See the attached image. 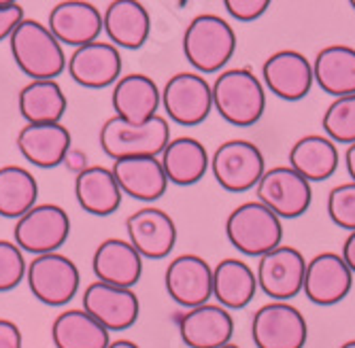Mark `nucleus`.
<instances>
[{
    "mask_svg": "<svg viewBox=\"0 0 355 348\" xmlns=\"http://www.w3.org/2000/svg\"><path fill=\"white\" fill-rule=\"evenodd\" d=\"M0 348H24L21 329L9 319H0Z\"/></svg>",
    "mask_w": 355,
    "mask_h": 348,
    "instance_id": "58836bf2",
    "label": "nucleus"
},
{
    "mask_svg": "<svg viewBox=\"0 0 355 348\" xmlns=\"http://www.w3.org/2000/svg\"><path fill=\"white\" fill-rule=\"evenodd\" d=\"M92 270L96 280L132 289L143 274V257L128 240L107 238L94 250Z\"/></svg>",
    "mask_w": 355,
    "mask_h": 348,
    "instance_id": "393cba45",
    "label": "nucleus"
},
{
    "mask_svg": "<svg viewBox=\"0 0 355 348\" xmlns=\"http://www.w3.org/2000/svg\"><path fill=\"white\" fill-rule=\"evenodd\" d=\"M83 308L62 310L51 323V342L55 348H107L111 338Z\"/></svg>",
    "mask_w": 355,
    "mask_h": 348,
    "instance_id": "cd10ccee",
    "label": "nucleus"
},
{
    "mask_svg": "<svg viewBox=\"0 0 355 348\" xmlns=\"http://www.w3.org/2000/svg\"><path fill=\"white\" fill-rule=\"evenodd\" d=\"M270 3L272 0H223V7L239 21H255L268 11Z\"/></svg>",
    "mask_w": 355,
    "mask_h": 348,
    "instance_id": "e433bc0d",
    "label": "nucleus"
},
{
    "mask_svg": "<svg viewBox=\"0 0 355 348\" xmlns=\"http://www.w3.org/2000/svg\"><path fill=\"white\" fill-rule=\"evenodd\" d=\"M324 132L332 143L353 145L355 143V93L336 98L324 113Z\"/></svg>",
    "mask_w": 355,
    "mask_h": 348,
    "instance_id": "72a5a7b5",
    "label": "nucleus"
},
{
    "mask_svg": "<svg viewBox=\"0 0 355 348\" xmlns=\"http://www.w3.org/2000/svg\"><path fill=\"white\" fill-rule=\"evenodd\" d=\"M328 214L340 230H355V183L334 187L328 196Z\"/></svg>",
    "mask_w": 355,
    "mask_h": 348,
    "instance_id": "c9c22d12",
    "label": "nucleus"
},
{
    "mask_svg": "<svg viewBox=\"0 0 355 348\" xmlns=\"http://www.w3.org/2000/svg\"><path fill=\"white\" fill-rule=\"evenodd\" d=\"M345 164H347L349 176H351L353 183H355V143L349 145V149H347V153H345Z\"/></svg>",
    "mask_w": 355,
    "mask_h": 348,
    "instance_id": "a19ab883",
    "label": "nucleus"
},
{
    "mask_svg": "<svg viewBox=\"0 0 355 348\" xmlns=\"http://www.w3.org/2000/svg\"><path fill=\"white\" fill-rule=\"evenodd\" d=\"M313 77L334 98L355 93V49L347 45L324 47L313 62Z\"/></svg>",
    "mask_w": 355,
    "mask_h": 348,
    "instance_id": "c85d7f7f",
    "label": "nucleus"
},
{
    "mask_svg": "<svg viewBox=\"0 0 355 348\" xmlns=\"http://www.w3.org/2000/svg\"><path fill=\"white\" fill-rule=\"evenodd\" d=\"M162 107L171 121L191 128L213 111V89L200 73H177L162 89Z\"/></svg>",
    "mask_w": 355,
    "mask_h": 348,
    "instance_id": "1a4fd4ad",
    "label": "nucleus"
},
{
    "mask_svg": "<svg viewBox=\"0 0 355 348\" xmlns=\"http://www.w3.org/2000/svg\"><path fill=\"white\" fill-rule=\"evenodd\" d=\"M159 162H162L168 183L179 187L196 185L211 168L207 147L191 136L171 138L164 151L159 153Z\"/></svg>",
    "mask_w": 355,
    "mask_h": 348,
    "instance_id": "a878e982",
    "label": "nucleus"
},
{
    "mask_svg": "<svg viewBox=\"0 0 355 348\" xmlns=\"http://www.w3.org/2000/svg\"><path fill=\"white\" fill-rule=\"evenodd\" d=\"M257 202L270 208L279 219H296L304 214L313 200L311 183L292 166H277L262 174L255 185Z\"/></svg>",
    "mask_w": 355,
    "mask_h": 348,
    "instance_id": "9b49d317",
    "label": "nucleus"
},
{
    "mask_svg": "<svg viewBox=\"0 0 355 348\" xmlns=\"http://www.w3.org/2000/svg\"><path fill=\"white\" fill-rule=\"evenodd\" d=\"M125 234L143 259H164L177 242L173 217L155 206H143L125 219Z\"/></svg>",
    "mask_w": 355,
    "mask_h": 348,
    "instance_id": "4468645a",
    "label": "nucleus"
},
{
    "mask_svg": "<svg viewBox=\"0 0 355 348\" xmlns=\"http://www.w3.org/2000/svg\"><path fill=\"white\" fill-rule=\"evenodd\" d=\"M213 89V109L228 123L236 128H249L257 123L266 109L264 85L249 68H228L223 71Z\"/></svg>",
    "mask_w": 355,
    "mask_h": 348,
    "instance_id": "7ed1b4c3",
    "label": "nucleus"
},
{
    "mask_svg": "<svg viewBox=\"0 0 355 348\" xmlns=\"http://www.w3.org/2000/svg\"><path fill=\"white\" fill-rule=\"evenodd\" d=\"M225 236L230 244L249 257H262L264 253L281 246V219L262 202H245L225 219Z\"/></svg>",
    "mask_w": 355,
    "mask_h": 348,
    "instance_id": "39448f33",
    "label": "nucleus"
},
{
    "mask_svg": "<svg viewBox=\"0 0 355 348\" xmlns=\"http://www.w3.org/2000/svg\"><path fill=\"white\" fill-rule=\"evenodd\" d=\"M71 236V217L58 204H35L15 221L13 242L32 255L55 253Z\"/></svg>",
    "mask_w": 355,
    "mask_h": 348,
    "instance_id": "0eeeda50",
    "label": "nucleus"
},
{
    "mask_svg": "<svg viewBox=\"0 0 355 348\" xmlns=\"http://www.w3.org/2000/svg\"><path fill=\"white\" fill-rule=\"evenodd\" d=\"M17 109L26 123H60L69 100L55 79H32L19 89Z\"/></svg>",
    "mask_w": 355,
    "mask_h": 348,
    "instance_id": "c756f323",
    "label": "nucleus"
},
{
    "mask_svg": "<svg viewBox=\"0 0 355 348\" xmlns=\"http://www.w3.org/2000/svg\"><path fill=\"white\" fill-rule=\"evenodd\" d=\"M26 268L24 250L11 240H0V293L13 291L26 278Z\"/></svg>",
    "mask_w": 355,
    "mask_h": 348,
    "instance_id": "f704fd0d",
    "label": "nucleus"
},
{
    "mask_svg": "<svg viewBox=\"0 0 355 348\" xmlns=\"http://www.w3.org/2000/svg\"><path fill=\"white\" fill-rule=\"evenodd\" d=\"M107 348H141L137 342H132V340H125V338H121V340H115V342H109V346Z\"/></svg>",
    "mask_w": 355,
    "mask_h": 348,
    "instance_id": "79ce46f5",
    "label": "nucleus"
},
{
    "mask_svg": "<svg viewBox=\"0 0 355 348\" xmlns=\"http://www.w3.org/2000/svg\"><path fill=\"white\" fill-rule=\"evenodd\" d=\"M349 5L353 7V11H355V0H349Z\"/></svg>",
    "mask_w": 355,
    "mask_h": 348,
    "instance_id": "49530a36",
    "label": "nucleus"
},
{
    "mask_svg": "<svg viewBox=\"0 0 355 348\" xmlns=\"http://www.w3.org/2000/svg\"><path fill=\"white\" fill-rule=\"evenodd\" d=\"M26 17L21 5H0V43L7 41L17 24Z\"/></svg>",
    "mask_w": 355,
    "mask_h": 348,
    "instance_id": "4c0bfd02",
    "label": "nucleus"
},
{
    "mask_svg": "<svg viewBox=\"0 0 355 348\" xmlns=\"http://www.w3.org/2000/svg\"><path fill=\"white\" fill-rule=\"evenodd\" d=\"M234 333V321L228 308L219 304H202L187 308L179 319V336L187 348H219Z\"/></svg>",
    "mask_w": 355,
    "mask_h": 348,
    "instance_id": "412c9836",
    "label": "nucleus"
},
{
    "mask_svg": "<svg viewBox=\"0 0 355 348\" xmlns=\"http://www.w3.org/2000/svg\"><path fill=\"white\" fill-rule=\"evenodd\" d=\"M257 291L255 272L243 259H221L213 268V297L228 310L245 308Z\"/></svg>",
    "mask_w": 355,
    "mask_h": 348,
    "instance_id": "7c9ffc66",
    "label": "nucleus"
},
{
    "mask_svg": "<svg viewBox=\"0 0 355 348\" xmlns=\"http://www.w3.org/2000/svg\"><path fill=\"white\" fill-rule=\"evenodd\" d=\"M289 166L309 183L326 181L338 168V149L328 136H302L289 151Z\"/></svg>",
    "mask_w": 355,
    "mask_h": 348,
    "instance_id": "2f4dec72",
    "label": "nucleus"
},
{
    "mask_svg": "<svg viewBox=\"0 0 355 348\" xmlns=\"http://www.w3.org/2000/svg\"><path fill=\"white\" fill-rule=\"evenodd\" d=\"M75 198L85 212L94 217H109L121 206L123 194L111 168L85 166L75 176Z\"/></svg>",
    "mask_w": 355,
    "mask_h": 348,
    "instance_id": "bb28decb",
    "label": "nucleus"
},
{
    "mask_svg": "<svg viewBox=\"0 0 355 348\" xmlns=\"http://www.w3.org/2000/svg\"><path fill=\"white\" fill-rule=\"evenodd\" d=\"M340 257L345 259L347 268L355 274V230L347 236L345 244H343V253H340Z\"/></svg>",
    "mask_w": 355,
    "mask_h": 348,
    "instance_id": "ea45409f",
    "label": "nucleus"
},
{
    "mask_svg": "<svg viewBox=\"0 0 355 348\" xmlns=\"http://www.w3.org/2000/svg\"><path fill=\"white\" fill-rule=\"evenodd\" d=\"M164 287L173 302L196 308L213 297V268L193 253L175 257L164 272Z\"/></svg>",
    "mask_w": 355,
    "mask_h": 348,
    "instance_id": "dca6fc26",
    "label": "nucleus"
},
{
    "mask_svg": "<svg viewBox=\"0 0 355 348\" xmlns=\"http://www.w3.org/2000/svg\"><path fill=\"white\" fill-rule=\"evenodd\" d=\"M353 284V272L338 253H319L304 270L302 291L317 306H334L343 302Z\"/></svg>",
    "mask_w": 355,
    "mask_h": 348,
    "instance_id": "a211bd4d",
    "label": "nucleus"
},
{
    "mask_svg": "<svg viewBox=\"0 0 355 348\" xmlns=\"http://www.w3.org/2000/svg\"><path fill=\"white\" fill-rule=\"evenodd\" d=\"M28 287L41 304L45 306H67L79 291L81 274L77 264L62 255L60 250L35 255L26 268Z\"/></svg>",
    "mask_w": 355,
    "mask_h": 348,
    "instance_id": "423d86ee",
    "label": "nucleus"
},
{
    "mask_svg": "<svg viewBox=\"0 0 355 348\" xmlns=\"http://www.w3.org/2000/svg\"><path fill=\"white\" fill-rule=\"evenodd\" d=\"M17 68L32 79H55L67 71L64 45L51 35L47 24L24 17L9 37Z\"/></svg>",
    "mask_w": 355,
    "mask_h": 348,
    "instance_id": "f257e3e1",
    "label": "nucleus"
},
{
    "mask_svg": "<svg viewBox=\"0 0 355 348\" xmlns=\"http://www.w3.org/2000/svg\"><path fill=\"white\" fill-rule=\"evenodd\" d=\"M39 198V183L30 170L9 164L0 166V217L19 219Z\"/></svg>",
    "mask_w": 355,
    "mask_h": 348,
    "instance_id": "473e14b6",
    "label": "nucleus"
},
{
    "mask_svg": "<svg viewBox=\"0 0 355 348\" xmlns=\"http://www.w3.org/2000/svg\"><path fill=\"white\" fill-rule=\"evenodd\" d=\"M51 35L67 47H81L103 35V13L87 0H62L47 17Z\"/></svg>",
    "mask_w": 355,
    "mask_h": 348,
    "instance_id": "aec40b11",
    "label": "nucleus"
},
{
    "mask_svg": "<svg viewBox=\"0 0 355 348\" xmlns=\"http://www.w3.org/2000/svg\"><path fill=\"white\" fill-rule=\"evenodd\" d=\"M121 53L113 43L96 39L81 47H75L67 59L71 79L87 89H103L115 85L121 77Z\"/></svg>",
    "mask_w": 355,
    "mask_h": 348,
    "instance_id": "2eb2a0df",
    "label": "nucleus"
},
{
    "mask_svg": "<svg viewBox=\"0 0 355 348\" xmlns=\"http://www.w3.org/2000/svg\"><path fill=\"white\" fill-rule=\"evenodd\" d=\"M103 33L117 49L137 51L151 35V15L141 0H111L103 13Z\"/></svg>",
    "mask_w": 355,
    "mask_h": 348,
    "instance_id": "4be33fe9",
    "label": "nucleus"
},
{
    "mask_svg": "<svg viewBox=\"0 0 355 348\" xmlns=\"http://www.w3.org/2000/svg\"><path fill=\"white\" fill-rule=\"evenodd\" d=\"M111 170L121 194L141 202H155L168 189V178L164 174L162 162H159V157L153 155L115 160Z\"/></svg>",
    "mask_w": 355,
    "mask_h": 348,
    "instance_id": "5701e85b",
    "label": "nucleus"
},
{
    "mask_svg": "<svg viewBox=\"0 0 355 348\" xmlns=\"http://www.w3.org/2000/svg\"><path fill=\"white\" fill-rule=\"evenodd\" d=\"M340 348H355V340H349V342H345Z\"/></svg>",
    "mask_w": 355,
    "mask_h": 348,
    "instance_id": "37998d69",
    "label": "nucleus"
},
{
    "mask_svg": "<svg viewBox=\"0 0 355 348\" xmlns=\"http://www.w3.org/2000/svg\"><path fill=\"white\" fill-rule=\"evenodd\" d=\"M236 51L234 28L219 15H196L183 33V55L198 73H217L225 68Z\"/></svg>",
    "mask_w": 355,
    "mask_h": 348,
    "instance_id": "f03ea898",
    "label": "nucleus"
},
{
    "mask_svg": "<svg viewBox=\"0 0 355 348\" xmlns=\"http://www.w3.org/2000/svg\"><path fill=\"white\" fill-rule=\"evenodd\" d=\"M101 149L111 160L153 155L159 157L171 140V125L164 117H151L145 123H128L119 117H109L98 134Z\"/></svg>",
    "mask_w": 355,
    "mask_h": 348,
    "instance_id": "20e7f679",
    "label": "nucleus"
},
{
    "mask_svg": "<svg viewBox=\"0 0 355 348\" xmlns=\"http://www.w3.org/2000/svg\"><path fill=\"white\" fill-rule=\"evenodd\" d=\"M211 170L215 181L232 194H243L260 183L266 172L264 155L249 140H225L221 143L213 157Z\"/></svg>",
    "mask_w": 355,
    "mask_h": 348,
    "instance_id": "6e6552de",
    "label": "nucleus"
},
{
    "mask_svg": "<svg viewBox=\"0 0 355 348\" xmlns=\"http://www.w3.org/2000/svg\"><path fill=\"white\" fill-rule=\"evenodd\" d=\"M0 5H17V0H0Z\"/></svg>",
    "mask_w": 355,
    "mask_h": 348,
    "instance_id": "c03bdc74",
    "label": "nucleus"
},
{
    "mask_svg": "<svg viewBox=\"0 0 355 348\" xmlns=\"http://www.w3.org/2000/svg\"><path fill=\"white\" fill-rule=\"evenodd\" d=\"M17 151L32 166L49 170L67 162L73 149L69 128L60 123H26L15 138Z\"/></svg>",
    "mask_w": 355,
    "mask_h": 348,
    "instance_id": "f3484780",
    "label": "nucleus"
},
{
    "mask_svg": "<svg viewBox=\"0 0 355 348\" xmlns=\"http://www.w3.org/2000/svg\"><path fill=\"white\" fill-rule=\"evenodd\" d=\"M83 310L109 331L130 329L141 314V302L132 289L115 287V284L94 280L83 291Z\"/></svg>",
    "mask_w": 355,
    "mask_h": 348,
    "instance_id": "ddd939ff",
    "label": "nucleus"
},
{
    "mask_svg": "<svg viewBox=\"0 0 355 348\" xmlns=\"http://www.w3.org/2000/svg\"><path fill=\"white\" fill-rule=\"evenodd\" d=\"M264 85L277 98L296 102L302 100L313 87V64L294 49H281L272 53L262 66Z\"/></svg>",
    "mask_w": 355,
    "mask_h": 348,
    "instance_id": "6ab92c4d",
    "label": "nucleus"
},
{
    "mask_svg": "<svg viewBox=\"0 0 355 348\" xmlns=\"http://www.w3.org/2000/svg\"><path fill=\"white\" fill-rule=\"evenodd\" d=\"M306 262L294 246H277L260 257L257 264V287L272 302H287L302 291Z\"/></svg>",
    "mask_w": 355,
    "mask_h": 348,
    "instance_id": "f8f14e48",
    "label": "nucleus"
},
{
    "mask_svg": "<svg viewBox=\"0 0 355 348\" xmlns=\"http://www.w3.org/2000/svg\"><path fill=\"white\" fill-rule=\"evenodd\" d=\"M219 348H241V346H236V344L228 342V344H223V346H219Z\"/></svg>",
    "mask_w": 355,
    "mask_h": 348,
    "instance_id": "a18cd8bd",
    "label": "nucleus"
},
{
    "mask_svg": "<svg viewBox=\"0 0 355 348\" xmlns=\"http://www.w3.org/2000/svg\"><path fill=\"white\" fill-rule=\"evenodd\" d=\"M111 104L115 117L128 123H145L157 115V109L162 104V91L151 77L143 73H130L115 81Z\"/></svg>",
    "mask_w": 355,
    "mask_h": 348,
    "instance_id": "b1692460",
    "label": "nucleus"
},
{
    "mask_svg": "<svg viewBox=\"0 0 355 348\" xmlns=\"http://www.w3.org/2000/svg\"><path fill=\"white\" fill-rule=\"evenodd\" d=\"M251 338L257 348H304L309 327L298 308L270 302L253 314Z\"/></svg>",
    "mask_w": 355,
    "mask_h": 348,
    "instance_id": "9d476101",
    "label": "nucleus"
}]
</instances>
